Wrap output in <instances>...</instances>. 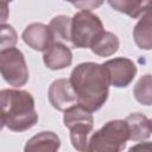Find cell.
Wrapping results in <instances>:
<instances>
[{"instance_id": "obj_16", "label": "cell", "mask_w": 152, "mask_h": 152, "mask_svg": "<svg viewBox=\"0 0 152 152\" xmlns=\"http://www.w3.org/2000/svg\"><path fill=\"white\" fill-rule=\"evenodd\" d=\"M49 28L52 33L55 43L70 42V30H71V18L66 15H57L51 19Z\"/></svg>"}, {"instance_id": "obj_17", "label": "cell", "mask_w": 152, "mask_h": 152, "mask_svg": "<svg viewBox=\"0 0 152 152\" xmlns=\"http://www.w3.org/2000/svg\"><path fill=\"white\" fill-rule=\"evenodd\" d=\"M133 94L135 100L141 104H145V106L151 104L152 95H151V75L150 74H146L139 78V81L134 86Z\"/></svg>"}, {"instance_id": "obj_2", "label": "cell", "mask_w": 152, "mask_h": 152, "mask_svg": "<svg viewBox=\"0 0 152 152\" xmlns=\"http://www.w3.org/2000/svg\"><path fill=\"white\" fill-rule=\"evenodd\" d=\"M0 109L5 126L13 132H25L38 122L33 96L20 89L0 91Z\"/></svg>"}, {"instance_id": "obj_9", "label": "cell", "mask_w": 152, "mask_h": 152, "mask_svg": "<svg viewBox=\"0 0 152 152\" xmlns=\"http://www.w3.org/2000/svg\"><path fill=\"white\" fill-rule=\"evenodd\" d=\"M21 38L31 49L43 52H45L55 43L49 26L42 23H33L26 26Z\"/></svg>"}, {"instance_id": "obj_19", "label": "cell", "mask_w": 152, "mask_h": 152, "mask_svg": "<svg viewBox=\"0 0 152 152\" xmlns=\"http://www.w3.org/2000/svg\"><path fill=\"white\" fill-rule=\"evenodd\" d=\"M128 152H152V145L150 141L146 142H139L134 146H132Z\"/></svg>"}, {"instance_id": "obj_3", "label": "cell", "mask_w": 152, "mask_h": 152, "mask_svg": "<svg viewBox=\"0 0 152 152\" xmlns=\"http://www.w3.org/2000/svg\"><path fill=\"white\" fill-rule=\"evenodd\" d=\"M129 140V131L125 120H110L94 132L88 142V152H122Z\"/></svg>"}, {"instance_id": "obj_7", "label": "cell", "mask_w": 152, "mask_h": 152, "mask_svg": "<svg viewBox=\"0 0 152 152\" xmlns=\"http://www.w3.org/2000/svg\"><path fill=\"white\" fill-rule=\"evenodd\" d=\"M103 68L108 76V82L110 86L116 88H125L127 87L137 75V65L133 61L118 57L104 62Z\"/></svg>"}, {"instance_id": "obj_12", "label": "cell", "mask_w": 152, "mask_h": 152, "mask_svg": "<svg viewBox=\"0 0 152 152\" xmlns=\"http://www.w3.org/2000/svg\"><path fill=\"white\" fill-rule=\"evenodd\" d=\"M128 131L129 140L144 141L151 137V120L141 113H132L125 119Z\"/></svg>"}, {"instance_id": "obj_4", "label": "cell", "mask_w": 152, "mask_h": 152, "mask_svg": "<svg viewBox=\"0 0 152 152\" xmlns=\"http://www.w3.org/2000/svg\"><path fill=\"white\" fill-rule=\"evenodd\" d=\"M63 122L70 131L72 147L78 152H88V142L94 127L93 114L76 104L64 112Z\"/></svg>"}, {"instance_id": "obj_13", "label": "cell", "mask_w": 152, "mask_h": 152, "mask_svg": "<svg viewBox=\"0 0 152 152\" xmlns=\"http://www.w3.org/2000/svg\"><path fill=\"white\" fill-rule=\"evenodd\" d=\"M151 12L150 10L141 15L133 30V38L139 49L151 50L152 48V33H151Z\"/></svg>"}, {"instance_id": "obj_21", "label": "cell", "mask_w": 152, "mask_h": 152, "mask_svg": "<svg viewBox=\"0 0 152 152\" xmlns=\"http://www.w3.org/2000/svg\"><path fill=\"white\" fill-rule=\"evenodd\" d=\"M4 126H5V121H4V116H2V112H1V109H0V131L4 128Z\"/></svg>"}, {"instance_id": "obj_18", "label": "cell", "mask_w": 152, "mask_h": 152, "mask_svg": "<svg viewBox=\"0 0 152 152\" xmlns=\"http://www.w3.org/2000/svg\"><path fill=\"white\" fill-rule=\"evenodd\" d=\"M17 42H18V34H17V31L13 28V26L8 24H1L0 25V52L14 48Z\"/></svg>"}, {"instance_id": "obj_6", "label": "cell", "mask_w": 152, "mask_h": 152, "mask_svg": "<svg viewBox=\"0 0 152 152\" xmlns=\"http://www.w3.org/2000/svg\"><path fill=\"white\" fill-rule=\"evenodd\" d=\"M0 74L2 78L12 87L19 88L28 81V68L24 53L12 48L0 52Z\"/></svg>"}, {"instance_id": "obj_11", "label": "cell", "mask_w": 152, "mask_h": 152, "mask_svg": "<svg viewBox=\"0 0 152 152\" xmlns=\"http://www.w3.org/2000/svg\"><path fill=\"white\" fill-rule=\"evenodd\" d=\"M59 147L58 135L50 131H43L27 140L24 152H58Z\"/></svg>"}, {"instance_id": "obj_8", "label": "cell", "mask_w": 152, "mask_h": 152, "mask_svg": "<svg viewBox=\"0 0 152 152\" xmlns=\"http://www.w3.org/2000/svg\"><path fill=\"white\" fill-rule=\"evenodd\" d=\"M49 101L51 106L61 112H65L77 104V97L69 78H58L53 81L49 88Z\"/></svg>"}, {"instance_id": "obj_14", "label": "cell", "mask_w": 152, "mask_h": 152, "mask_svg": "<svg viewBox=\"0 0 152 152\" xmlns=\"http://www.w3.org/2000/svg\"><path fill=\"white\" fill-rule=\"evenodd\" d=\"M120 42L116 34L104 31L89 48L93 53L100 56V57H108L114 55L119 49Z\"/></svg>"}, {"instance_id": "obj_10", "label": "cell", "mask_w": 152, "mask_h": 152, "mask_svg": "<svg viewBox=\"0 0 152 152\" xmlns=\"http://www.w3.org/2000/svg\"><path fill=\"white\" fill-rule=\"evenodd\" d=\"M43 61L46 68L51 70H61L71 65L72 53L66 45L56 42L44 52Z\"/></svg>"}, {"instance_id": "obj_5", "label": "cell", "mask_w": 152, "mask_h": 152, "mask_svg": "<svg viewBox=\"0 0 152 152\" xmlns=\"http://www.w3.org/2000/svg\"><path fill=\"white\" fill-rule=\"evenodd\" d=\"M104 32L101 19L90 11H80L71 18L70 42L75 48L88 49Z\"/></svg>"}, {"instance_id": "obj_1", "label": "cell", "mask_w": 152, "mask_h": 152, "mask_svg": "<svg viewBox=\"0 0 152 152\" xmlns=\"http://www.w3.org/2000/svg\"><path fill=\"white\" fill-rule=\"evenodd\" d=\"M77 104L88 112L99 110L108 99L109 82L102 64L86 62L75 66L69 78Z\"/></svg>"}, {"instance_id": "obj_15", "label": "cell", "mask_w": 152, "mask_h": 152, "mask_svg": "<svg viewBox=\"0 0 152 152\" xmlns=\"http://www.w3.org/2000/svg\"><path fill=\"white\" fill-rule=\"evenodd\" d=\"M109 6L115 11L125 13L131 18H139L145 14L151 6V1H128V0H110Z\"/></svg>"}, {"instance_id": "obj_20", "label": "cell", "mask_w": 152, "mask_h": 152, "mask_svg": "<svg viewBox=\"0 0 152 152\" xmlns=\"http://www.w3.org/2000/svg\"><path fill=\"white\" fill-rule=\"evenodd\" d=\"M10 10H8V2L0 1V25L5 24V21L8 19Z\"/></svg>"}]
</instances>
